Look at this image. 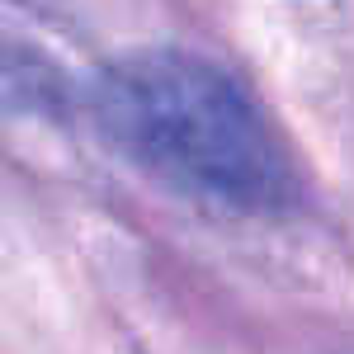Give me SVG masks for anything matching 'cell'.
Instances as JSON below:
<instances>
[{
  "instance_id": "cell-1",
  "label": "cell",
  "mask_w": 354,
  "mask_h": 354,
  "mask_svg": "<svg viewBox=\"0 0 354 354\" xmlns=\"http://www.w3.org/2000/svg\"><path fill=\"white\" fill-rule=\"evenodd\" d=\"M104 128L156 175L232 208H274L293 175L265 118L222 71L180 53L123 62L100 95Z\"/></svg>"
}]
</instances>
